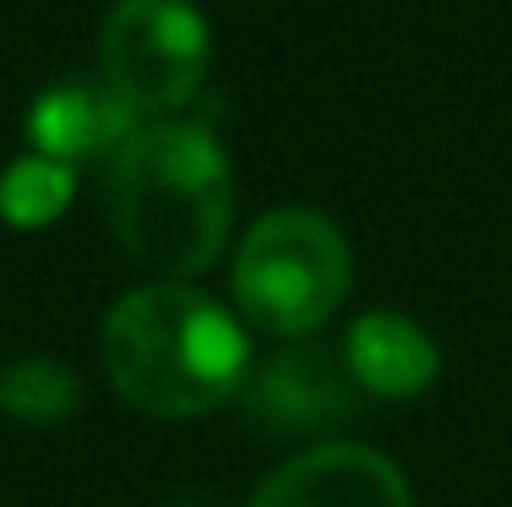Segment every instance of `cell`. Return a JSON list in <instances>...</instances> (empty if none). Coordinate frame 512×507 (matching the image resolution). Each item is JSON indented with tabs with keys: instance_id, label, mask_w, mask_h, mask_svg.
Masks as SVG:
<instances>
[{
	"instance_id": "cell-1",
	"label": "cell",
	"mask_w": 512,
	"mask_h": 507,
	"mask_svg": "<svg viewBox=\"0 0 512 507\" xmlns=\"http://www.w3.org/2000/svg\"><path fill=\"white\" fill-rule=\"evenodd\" d=\"M104 219L115 246L158 284L213 268L235 229V169L213 131L148 120L104 159Z\"/></svg>"
},
{
	"instance_id": "cell-2",
	"label": "cell",
	"mask_w": 512,
	"mask_h": 507,
	"mask_svg": "<svg viewBox=\"0 0 512 507\" xmlns=\"http://www.w3.org/2000/svg\"><path fill=\"white\" fill-rule=\"evenodd\" d=\"M109 388L158 420H191L246 388V328L191 284H142L109 306L104 328Z\"/></svg>"
},
{
	"instance_id": "cell-9",
	"label": "cell",
	"mask_w": 512,
	"mask_h": 507,
	"mask_svg": "<svg viewBox=\"0 0 512 507\" xmlns=\"http://www.w3.org/2000/svg\"><path fill=\"white\" fill-rule=\"evenodd\" d=\"M82 404V382L55 355H17L0 366V415L22 426H60Z\"/></svg>"
},
{
	"instance_id": "cell-5",
	"label": "cell",
	"mask_w": 512,
	"mask_h": 507,
	"mask_svg": "<svg viewBox=\"0 0 512 507\" xmlns=\"http://www.w3.org/2000/svg\"><path fill=\"white\" fill-rule=\"evenodd\" d=\"M240 404H246V420L267 442H306L355 420L365 393L344 360V344L333 349L316 344V338H295V344L262 355V366L246 371Z\"/></svg>"
},
{
	"instance_id": "cell-6",
	"label": "cell",
	"mask_w": 512,
	"mask_h": 507,
	"mask_svg": "<svg viewBox=\"0 0 512 507\" xmlns=\"http://www.w3.org/2000/svg\"><path fill=\"white\" fill-rule=\"evenodd\" d=\"M246 507H414L409 480L382 453L355 442H322L295 453L256 486Z\"/></svg>"
},
{
	"instance_id": "cell-10",
	"label": "cell",
	"mask_w": 512,
	"mask_h": 507,
	"mask_svg": "<svg viewBox=\"0 0 512 507\" xmlns=\"http://www.w3.org/2000/svg\"><path fill=\"white\" fill-rule=\"evenodd\" d=\"M71 191H77L71 164H55L44 153H22L0 175V219L17 229H44L71 208Z\"/></svg>"
},
{
	"instance_id": "cell-8",
	"label": "cell",
	"mask_w": 512,
	"mask_h": 507,
	"mask_svg": "<svg viewBox=\"0 0 512 507\" xmlns=\"http://www.w3.org/2000/svg\"><path fill=\"white\" fill-rule=\"evenodd\" d=\"M344 360L371 398H414L436 377V344L398 311H365L344 338Z\"/></svg>"
},
{
	"instance_id": "cell-7",
	"label": "cell",
	"mask_w": 512,
	"mask_h": 507,
	"mask_svg": "<svg viewBox=\"0 0 512 507\" xmlns=\"http://www.w3.org/2000/svg\"><path fill=\"white\" fill-rule=\"evenodd\" d=\"M137 126H148V120L131 110L120 93H109L104 82H60V88L39 93L28 110L33 153H44L55 164L109 159Z\"/></svg>"
},
{
	"instance_id": "cell-3",
	"label": "cell",
	"mask_w": 512,
	"mask_h": 507,
	"mask_svg": "<svg viewBox=\"0 0 512 507\" xmlns=\"http://www.w3.org/2000/svg\"><path fill=\"white\" fill-rule=\"evenodd\" d=\"M355 284L349 240L327 213L273 208L262 213L235 251V300L262 333H316Z\"/></svg>"
},
{
	"instance_id": "cell-4",
	"label": "cell",
	"mask_w": 512,
	"mask_h": 507,
	"mask_svg": "<svg viewBox=\"0 0 512 507\" xmlns=\"http://www.w3.org/2000/svg\"><path fill=\"white\" fill-rule=\"evenodd\" d=\"M213 33L191 0H115L99 28L104 88L142 120H169L202 93Z\"/></svg>"
}]
</instances>
